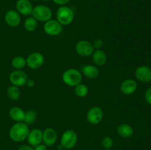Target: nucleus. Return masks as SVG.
Returning a JSON list of instances; mask_svg holds the SVG:
<instances>
[{
	"label": "nucleus",
	"mask_w": 151,
	"mask_h": 150,
	"mask_svg": "<svg viewBox=\"0 0 151 150\" xmlns=\"http://www.w3.org/2000/svg\"><path fill=\"white\" fill-rule=\"evenodd\" d=\"M103 110L101 107L94 106L88 110L86 114V119L91 124L96 125L100 124L103 119Z\"/></svg>",
	"instance_id": "obj_10"
},
{
	"label": "nucleus",
	"mask_w": 151,
	"mask_h": 150,
	"mask_svg": "<svg viewBox=\"0 0 151 150\" xmlns=\"http://www.w3.org/2000/svg\"><path fill=\"white\" fill-rule=\"evenodd\" d=\"M145 99L146 102L151 105V87L147 88L145 93Z\"/></svg>",
	"instance_id": "obj_28"
},
{
	"label": "nucleus",
	"mask_w": 151,
	"mask_h": 150,
	"mask_svg": "<svg viewBox=\"0 0 151 150\" xmlns=\"http://www.w3.org/2000/svg\"><path fill=\"white\" fill-rule=\"evenodd\" d=\"M92 61L97 66H104L107 61V55L102 49H96L91 54Z\"/></svg>",
	"instance_id": "obj_19"
},
{
	"label": "nucleus",
	"mask_w": 151,
	"mask_h": 150,
	"mask_svg": "<svg viewBox=\"0 0 151 150\" xmlns=\"http://www.w3.org/2000/svg\"><path fill=\"white\" fill-rule=\"evenodd\" d=\"M28 80L27 74L22 70H15L9 75V81L11 85L17 87L25 85Z\"/></svg>",
	"instance_id": "obj_9"
},
{
	"label": "nucleus",
	"mask_w": 151,
	"mask_h": 150,
	"mask_svg": "<svg viewBox=\"0 0 151 150\" xmlns=\"http://www.w3.org/2000/svg\"><path fill=\"white\" fill-rule=\"evenodd\" d=\"M118 135L122 138H129L133 136L134 133V128L128 124L123 123L119 124L116 128Z\"/></svg>",
	"instance_id": "obj_18"
},
{
	"label": "nucleus",
	"mask_w": 151,
	"mask_h": 150,
	"mask_svg": "<svg viewBox=\"0 0 151 150\" xmlns=\"http://www.w3.org/2000/svg\"><path fill=\"white\" fill-rule=\"evenodd\" d=\"M11 66L16 70H22L27 66L26 59L22 56H16L12 60Z\"/></svg>",
	"instance_id": "obj_22"
},
{
	"label": "nucleus",
	"mask_w": 151,
	"mask_h": 150,
	"mask_svg": "<svg viewBox=\"0 0 151 150\" xmlns=\"http://www.w3.org/2000/svg\"><path fill=\"white\" fill-rule=\"evenodd\" d=\"M18 150H34L33 147L28 144H23L19 147Z\"/></svg>",
	"instance_id": "obj_30"
},
{
	"label": "nucleus",
	"mask_w": 151,
	"mask_h": 150,
	"mask_svg": "<svg viewBox=\"0 0 151 150\" xmlns=\"http://www.w3.org/2000/svg\"><path fill=\"white\" fill-rule=\"evenodd\" d=\"M135 76L137 80L147 83L151 81V69L147 66H141L135 70Z\"/></svg>",
	"instance_id": "obj_13"
},
{
	"label": "nucleus",
	"mask_w": 151,
	"mask_h": 150,
	"mask_svg": "<svg viewBox=\"0 0 151 150\" xmlns=\"http://www.w3.org/2000/svg\"><path fill=\"white\" fill-rule=\"evenodd\" d=\"M43 1H45V2H48L49 1H50V0H42Z\"/></svg>",
	"instance_id": "obj_33"
},
{
	"label": "nucleus",
	"mask_w": 151,
	"mask_h": 150,
	"mask_svg": "<svg viewBox=\"0 0 151 150\" xmlns=\"http://www.w3.org/2000/svg\"><path fill=\"white\" fill-rule=\"evenodd\" d=\"M75 93L77 96L83 98L88 95V88L85 84L80 83L75 87Z\"/></svg>",
	"instance_id": "obj_24"
},
{
	"label": "nucleus",
	"mask_w": 151,
	"mask_h": 150,
	"mask_svg": "<svg viewBox=\"0 0 151 150\" xmlns=\"http://www.w3.org/2000/svg\"><path fill=\"white\" fill-rule=\"evenodd\" d=\"M56 20L63 26L72 24L75 19V13L72 8L66 5L60 6L56 12Z\"/></svg>",
	"instance_id": "obj_3"
},
{
	"label": "nucleus",
	"mask_w": 151,
	"mask_h": 150,
	"mask_svg": "<svg viewBox=\"0 0 151 150\" xmlns=\"http://www.w3.org/2000/svg\"><path fill=\"white\" fill-rule=\"evenodd\" d=\"M81 73L88 79H95L99 76V69L95 65H86L81 69Z\"/></svg>",
	"instance_id": "obj_17"
},
{
	"label": "nucleus",
	"mask_w": 151,
	"mask_h": 150,
	"mask_svg": "<svg viewBox=\"0 0 151 150\" xmlns=\"http://www.w3.org/2000/svg\"><path fill=\"white\" fill-rule=\"evenodd\" d=\"M26 85H27V86L29 87V88H32V87L35 85V82H34V80H32V79H28V80H27V82Z\"/></svg>",
	"instance_id": "obj_32"
},
{
	"label": "nucleus",
	"mask_w": 151,
	"mask_h": 150,
	"mask_svg": "<svg viewBox=\"0 0 151 150\" xmlns=\"http://www.w3.org/2000/svg\"><path fill=\"white\" fill-rule=\"evenodd\" d=\"M4 21L10 27H16L22 21L21 15L15 10H10L4 15Z\"/></svg>",
	"instance_id": "obj_12"
},
{
	"label": "nucleus",
	"mask_w": 151,
	"mask_h": 150,
	"mask_svg": "<svg viewBox=\"0 0 151 150\" xmlns=\"http://www.w3.org/2000/svg\"><path fill=\"white\" fill-rule=\"evenodd\" d=\"M7 95L11 100L17 101L21 97V91L19 87L11 85L7 88Z\"/></svg>",
	"instance_id": "obj_21"
},
{
	"label": "nucleus",
	"mask_w": 151,
	"mask_h": 150,
	"mask_svg": "<svg viewBox=\"0 0 151 150\" xmlns=\"http://www.w3.org/2000/svg\"><path fill=\"white\" fill-rule=\"evenodd\" d=\"M44 56L40 52H32L27 57L26 63L27 66L30 69L36 70L39 69L44 63Z\"/></svg>",
	"instance_id": "obj_8"
},
{
	"label": "nucleus",
	"mask_w": 151,
	"mask_h": 150,
	"mask_svg": "<svg viewBox=\"0 0 151 150\" xmlns=\"http://www.w3.org/2000/svg\"><path fill=\"white\" fill-rule=\"evenodd\" d=\"M24 27L27 32H34L38 27V21L32 16L27 18L24 22Z\"/></svg>",
	"instance_id": "obj_23"
},
{
	"label": "nucleus",
	"mask_w": 151,
	"mask_h": 150,
	"mask_svg": "<svg viewBox=\"0 0 151 150\" xmlns=\"http://www.w3.org/2000/svg\"><path fill=\"white\" fill-rule=\"evenodd\" d=\"M29 1H38V0H29Z\"/></svg>",
	"instance_id": "obj_34"
},
{
	"label": "nucleus",
	"mask_w": 151,
	"mask_h": 150,
	"mask_svg": "<svg viewBox=\"0 0 151 150\" xmlns=\"http://www.w3.org/2000/svg\"><path fill=\"white\" fill-rule=\"evenodd\" d=\"M54 1L55 4H58L59 6H63V5H66V4L69 2L71 0H52Z\"/></svg>",
	"instance_id": "obj_29"
},
{
	"label": "nucleus",
	"mask_w": 151,
	"mask_h": 150,
	"mask_svg": "<svg viewBox=\"0 0 151 150\" xmlns=\"http://www.w3.org/2000/svg\"><path fill=\"white\" fill-rule=\"evenodd\" d=\"M31 15L37 21L45 23L47 21L52 19V11L45 4H38L33 7Z\"/></svg>",
	"instance_id": "obj_4"
},
{
	"label": "nucleus",
	"mask_w": 151,
	"mask_h": 150,
	"mask_svg": "<svg viewBox=\"0 0 151 150\" xmlns=\"http://www.w3.org/2000/svg\"><path fill=\"white\" fill-rule=\"evenodd\" d=\"M34 150H47V146L44 144H40L35 146L33 148Z\"/></svg>",
	"instance_id": "obj_31"
},
{
	"label": "nucleus",
	"mask_w": 151,
	"mask_h": 150,
	"mask_svg": "<svg viewBox=\"0 0 151 150\" xmlns=\"http://www.w3.org/2000/svg\"><path fill=\"white\" fill-rule=\"evenodd\" d=\"M103 45H104V42H103V40L100 39V38L95 39L92 43L93 47L96 49H101L103 48Z\"/></svg>",
	"instance_id": "obj_27"
},
{
	"label": "nucleus",
	"mask_w": 151,
	"mask_h": 150,
	"mask_svg": "<svg viewBox=\"0 0 151 150\" xmlns=\"http://www.w3.org/2000/svg\"><path fill=\"white\" fill-rule=\"evenodd\" d=\"M16 11L22 16H29L32 14V4L29 0H17L16 3Z\"/></svg>",
	"instance_id": "obj_16"
},
{
	"label": "nucleus",
	"mask_w": 151,
	"mask_h": 150,
	"mask_svg": "<svg viewBox=\"0 0 151 150\" xmlns=\"http://www.w3.org/2000/svg\"><path fill=\"white\" fill-rule=\"evenodd\" d=\"M102 146L105 149H110L114 146V140L110 136H106L102 139L101 141Z\"/></svg>",
	"instance_id": "obj_26"
},
{
	"label": "nucleus",
	"mask_w": 151,
	"mask_h": 150,
	"mask_svg": "<svg viewBox=\"0 0 151 150\" xmlns=\"http://www.w3.org/2000/svg\"><path fill=\"white\" fill-rule=\"evenodd\" d=\"M121 93L126 96L134 94L137 89V82L133 79H126L120 84Z\"/></svg>",
	"instance_id": "obj_14"
},
{
	"label": "nucleus",
	"mask_w": 151,
	"mask_h": 150,
	"mask_svg": "<svg viewBox=\"0 0 151 150\" xmlns=\"http://www.w3.org/2000/svg\"><path fill=\"white\" fill-rule=\"evenodd\" d=\"M29 132V126L24 122H16L9 130V137L13 141L20 143L27 140Z\"/></svg>",
	"instance_id": "obj_1"
},
{
	"label": "nucleus",
	"mask_w": 151,
	"mask_h": 150,
	"mask_svg": "<svg viewBox=\"0 0 151 150\" xmlns=\"http://www.w3.org/2000/svg\"><path fill=\"white\" fill-rule=\"evenodd\" d=\"M9 117L16 122H22L25 116V112L19 107H13L9 110Z\"/></svg>",
	"instance_id": "obj_20"
},
{
	"label": "nucleus",
	"mask_w": 151,
	"mask_h": 150,
	"mask_svg": "<svg viewBox=\"0 0 151 150\" xmlns=\"http://www.w3.org/2000/svg\"><path fill=\"white\" fill-rule=\"evenodd\" d=\"M43 29L47 35L50 36H57L63 31V25L60 24L57 20L50 19L44 23Z\"/></svg>",
	"instance_id": "obj_6"
},
{
	"label": "nucleus",
	"mask_w": 151,
	"mask_h": 150,
	"mask_svg": "<svg viewBox=\"0 0 151 150\" xmlns=\"http://www.w3.org/2000/svg\"><path fill=\"white\" fill-rule=\"evenodd\" d=\"M104 150H111V149H104Z\"/></svg>",
	"instance_id": "obj_35"
},
{
	"label": "nucleus",
	"mask_w": 151,
	"mask_h": 150,
	"mask_svg": "<svg viewBox=\"0 0 151 150\" xmlns=\"http://www.w3.org/2000/svg\"><path fill=\"white\" fill-rule=\"evenodd\" d=\"M83 74L79 70L75 69H68L62 74V80L65 85L69 87H75L81 83Z\"/></svg>",
	"instance_id": "obj_2"
},
{
	"label": "nucleus",
	"mask_w": 151,
	"mask_h": 150,
	"mask_svg": "<svg viewBox=\"0 0 151 150\" xmlns=\"http://www.w3.org/2000/svg\"><path fill=\"white\" fill-rule=\"evenodd\" d=\"M37 119V113L34 110H29L25 112L24 119L23 122H24L26 124L30 125L32 124Z\"/></svg>",
	"instance_id": "obj_25"
},
{
	"label": "nucleus",
	"mask_w": 151,
	"mask_h": 150,
	"mask_svg": "<svg viewBox=\"0 0 151 150\" xmlns=\"http://www.w3.org/2000/svg\"><path fill=\"white\" fill-rule=\"evenodd\" d=\"M27 141L29 145L33 147L41 144L43 142V131L38 128L29 130Z\"/></svg>",
	"instance_id": "obj_15"
},
{
	"label": "nucleus",
	"mask_w": 151,
	"mask_h": 150,
	"mask_svg": "<svg viewBox=\"0 0 151 150\" xmlns=\"http://www.w3.org/2000/svg\"><path fill=\"white\" fill-rule=\"evenodd\" d=\"M75 51L78 55L83 57H87L91 56L94 51L92 44L86 40L79 41L75 45Z\"/></svg>",
	"instance_id": "obj_7"
},
{
	"label": "nucleus",
	"mask_w": 151,
	"mask_h": 150,
	"mask_svg": "<svg viewBox=\"0 0 151 150\" xmlns=\"http://www.w3.org/2000/svg\"><path fill=\"white\" fill-rule=\"evenodd\" d=\"M58 140V132L54 128L47 127L43 131V143L47 146H52Z\"/></svg>",
	"instance_id": "obj_11"
},
{
	"label": "nucleus",
	"mask_w": 151,
	"mask_h": 150,
	"mask_svg": "<svg viewBox=\"0 0 151 150\" xmlns=\"http://www.w3.org/2000/svg\"><path fill=\"white\" fill-rule=\"evenodd\" d=\"M78 134L73 129H67L62 134L60 137V144L63 149H72L76 146L78 142Z\"/></svg>",
	"instance_id": "obj_5"
}]
</instances>
